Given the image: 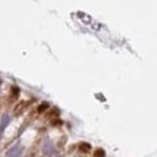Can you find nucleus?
Segmentation results:
<instances>
[{"mask_svg": "<svg viewBox=\"0 0 157 157\" xmlns=\"http://www.w3.org/2000/svg\"><path fill=\"white\" fill-rule=\"evenodd\" d=\"M49 108V104L47 103H42L41 105H39V108H38V111L39 113H42V111H45L46 109Z\"/></svg>", "mask_w": 157, "mask_h": 157, "instance_id": "obj_6", "label": "nucleus"}, {"mask_svg": "<svg viewBox=\"0 0 157 157\" xmlns=\"http://www.w3.org/2000/svg\"><path fill=\"white\" fill-rule=\"evenodd\" d=\"M29 157H32V156H29Z\"/></svg>", "mask_w": 157, "mask_h": 157, "instance_id": "obj_8", "label": "nucleus"}, {"mask_svg": "<svg viewBox=\"0 0 157 157\" xmlns=\"http://www.w3.org/2000/svg\"><path fill=\"white\" fill-rule=\"evenodd\" d=\"M42 152L45 156H49V157L55 155V146H53V144H52V142H50V140L45 142L44 146H42Z\"/></svg>", "mask_w": 157, "mask_h": 157, "instance_id": "obj_1", "label": "nucleus"}, {"mask_svg": "<svg viewBox=\"0 0 157 157\" xmlns=\"http://www.w3.org/2000/svg\"><path fill=\"white\" fill-rule=\"evenodd\" d=\"M104 156H105V152H104L103 150H100V149L97 150L94 152V157H104Z\"/></svg>", "mask_w": 157, "mask_h": 157, "instance_id": "obj_7", "label": "nucleus"}, {"mask_svg": "<svg viewBox=\"0 0 157 157\" xmlns=\"http://www.w3.org/2000/svg\"><path fill=\"white\" fill-rule=\"evenodd\" d=\"M80 151H82V152H88L91 151V145L87 144V143H84L80 145Z\"/></svg>", "mask_w": 157, "mask_h": 157, "instance_id": "obj_5", "label": "nucleus"}, {"mask_svg": "<svg viewBox=\"0 0 157 157\" xmlns=\"http://www.w3.org/2000/svg\"><path fill=\"white\" fill-rule=\"evenodd\" d=\"M6 157H21V149L18 146H13L9 150Z\"/></svg>", "mask_w": 157, "mask_h": 157, "instance_id": "obj_2", "label": "nucleus"}, {"mask_svg": "<svg viewBox=\"0 0 157 157\" xmlns=\"http://www.w3.org/2000/svg\"><path fill=\"white\" fill-rule=\"evenodd\" d=\"M26 105H27V103H26V102H21V103L18 104V105H16V108H15V114H17V115L21 114V113H22V110L26 108Z\"/></svg>", "mask_w": 157, "mask_h": 157, "instance_id": "obj_4", "label": "nucleus"}, {"mask_svg": "<svg viewBox=\"0 0 157 157\" xmlns=\"http://www.w3.org/2000/svg\"><path fill=\"white\" fill-rule=\"evenodd\" d=\"M9 122H10V116L9 115H3V117H1V123H0V129H5V127H6L9 125Z\"/></svg>", "mask_w": 157, "mask_h": 157, "instance_id": "obj_3", "label": "nucleus"}]
</instances>
